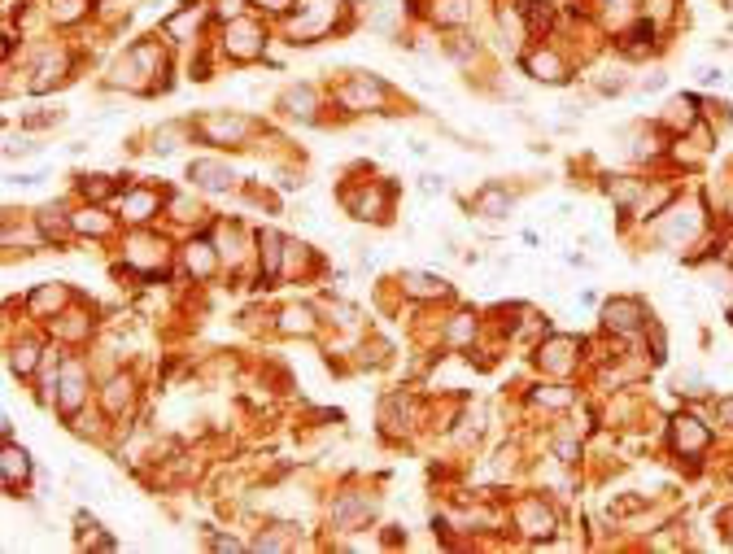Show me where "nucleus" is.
<instances>
[{"label": "nucleus", "instance_id": "9b49d317", "mask_svg": "<svg viewBox=\"0 0 733 554\" xmlns=\"http://www.w3.org/2000/svg\"><path fill=\"white\" fill-rule=\"evenodd\" d=\"M27 480H31L27 450H22V445H14V441H5V489L9 493H22V489H27Z\"/></svg>", "mask_w": 733, "mask_h": 554}, {"label": "nucleus", "instance_id": "c9c22d12", "mask_svg": "<svg viewBox=\"0 0 733 554\" xmlns=\"http://www.w3.org/2000/svg\"><path fill=\"white\" fill-rule=\"evenodd\" d=\"M694 75H699V83H720V70L716 66H699Z\"/></svg>", "mask_w": 733, "mask_h": 554}, {"label": "nucleus", "instance_id": "a211bd4d", "mask_svg": "<svg viewBox=\"0 0 733 554\" xmlns=\"http://www.w3.org/2000/svg\"><path fill=\"white\" fill-rule=\"evenodd\" d=\"M105 411H110L114 419H123L131 411V402H136V389H131V376H114L110 384H105Z\"/></svg>", "mask_w": 733, "mask_h": 554}, {"label": "nucleus", "instance_id": "412c9836", "mask_svg": "<svg viewBox=\"0 0 733 554\" xmlns=\"http://www.w3.org/2000/svg\"><path fill=\"white\" fill-rule=\"evenodd\" d=\"M118 206H123V214H127L131 223H144V219H153V214H158L162 197H158V192H127Z\"/></svg>", "mask_w": 733, "mask_h": 554}, {"label": "nucleus", "instance_id": "7c9ffc66", "mask_svg": "<svg viewBox=\"0 0 733 554\" xmlns=\"http://www.w3.org/2000/svg\"><path fill=\"white\" fill-rule=\"evenodd\" d=\"M707 280H712V293L720 288V301L733 306V271L729 267H712V271H707Z\"/></svg>", "mask_w": 733, "mask_h": 554}, {"label": "nucleus", "instance_id": "2f4dec72", "mask_svg": "<svg viewBox=\"0 0 733 554\" xmlns=\"http://www.w3.org/2000/svg\"><path fill=\"white\" fill-rule=\"evenodd\" d=\"M105 179H110V175H83V184H79L83 197H92V201H105V197H110L114 184H105Z\"/></svg>", "mask_w": 733, "mask_h": 554}, {"label": "nucleus", "instance_id": "6e6552de", "mask_svg": "<svg viewBox=\"0 0 733 554\" xmlns=\"http://www.w3.org/2000/svg\"><path fill=\"white\" fill-rule=\"evenodd\" d=\"M262 44H267V35H262L258 22H232V27H227V53H232L236 62H249V57H258Z\"/></svg>", "mask_w": 733, "mask_h": 554}, {"label": "nucleus", "instance_id": "423d86ee", "mask_svg": "<svg viewBox=\"0 0 733 554\" xmlns=\"http://www.w3.org/2000/svg\"><path fill=\"white\" fill-rule=\"evenodd\" d=\"M57 406H62V415H75L83 402H88V371L83 363H66L62 367V380H57Z\"/></svg>", "mask_w": 733, "mask_h": 554}, {"label": "nucleus", "instance_id": "f8f14e48", "mask_svg": "<svg viewBox=\"0 0 733 554\" xmlns=\"http://www.w3.org/2000/svg\"><path fill=\"white\" fill-rule=\"evenodd\" d=\"M520 528H524V533H533V537L537 533L550 537V533H555V511H550L542 498H528L520 507Z\"/></svg>", "mask_w": 733, "mask_h": 554}, {"label": "nucleus", "instance_id": "393cba45", "mask_svg": "<svg viewBox=\"0 0 733 554\" xmlns=\"http://www.w3.org/2000/svg\"><path fill=\"white\" fill-rule=\"evenodd\" d=\"M280 332L310 336V332H315V310H310V306H288L280 315Z\"/></svg>", "mask_w": 733, "mask_h": 554}, {"label": "nucleus", "instance_id": "c756f323", "mask_svg": "<svg viewBox=\"0 0 733 554\" xmlns=\"http://www.w3.org/2000/svg\"><path fill=\"white\" fill-rule=\"evenodd\" d=\"M35 363H40V354H35V345H14V354H9V367L18 371V376H31Z\"/></svg>", "mask_w": 733, "mask_h": 554}, {"label": "nucleus", "instance_id": "5701e85b", "mask_svg": "<svg viewBox=\"0 0 733 554\" xmlns=\"http://www.w3.org/2000/svg\"><path fill=\"white\" fill-rule=\"evenodd\" d=\"M62 306H66V288L62 284H40L31 293V310H35V315H57Z\"/></svg>", "mask_w": 733, "mask_h": 554}, {"label": "nucleus", "instance_id": "bb28decb", "mask_svg": "<svg viewBox=\"0 0 733 554\" xmlns=\"http://www.w3.org/2000/svg\"><path fill=\"white\" fill-rule=\"evenodd\" d=\"M184 262H188V271H192V275H201V280H206V275L214 271V254H210L206 240H192L188 254H184Z\"/></svg>", "mask_w": 733, "mask_h": 554}, {"label": "nucleus", "instance_id": "58836bf2", "mask_svg": "<svg viewBox=\"0 0 733 554\" xmlns=\"http://www.w3.org/2000/svg\"><path fill=\"white\" fill-rule=\"evenodd\" d=\"M214 550H240V541H232V537H214Z\"/></svg>", "mask_w": 733, "mask_h": 554}, {"label": "nucleus", "instance_id": "ea45409f", "mask_svg": "<svg viewBox=\"0 0 733 554\" xmlns=\"http://www.w3.org/2000/svg\"><path fill=\"white\" fill-rule=\"evenodd\" d=\"M262 5H267V9H275V14H280V9H288V5H293V0H262Z\"/></svg>", "mask_w": 733, "mask_h": 554}, {"label": "nucleus", "instance_id": "473e14b6", "mask_svg": "<svg viewBox=\"0 0 733 554\" xmlns=\"http://www.w3.org/2000/svg\"><path fill=\"white\" fill-rule=\"evenodd\" d=\"M533 397L542 406H572V389H537Z\"/></svg>", "mask_w": 733, "mask_h": 554}, {"label": "nucleus", "instance_id": "aec40b11", "mask_svg": "<svg viewBox=\"0 0 733 554\" xmlns=\"http://www.w3.org/2000/svg\"><path fill=\"white\" fill-rule=\"evenodd\" d=\"M371 515V502H363V498H354V493H345V498H336V507H332V520H336V528H358Z\"/></svg>", "mask_w": 733, "mask_h": 554}, {"label": "nucleus", "instance_id": "f03ea898", "mask_svg": "<svg viewBox=\"0 0 733 554\" xmlns=\"http://www.w3.org/2000/svg\"><path fill=\"white\" fill-rule=\"evenodd\" d=\"M603 323L611 332H620V336H633L638 328H646L651 323V315H646V306L638 297H611L607 306H603Z\"/></svg>", "mask_w": 733, "mask_h": 554}, {"label": "nucleus", "instance_id": "4be33fe9", "mask_svg": "<svg viewBox=\"0 0 733 554\" xmlns=\"http://www.w3.org/2000/svg\"><path fill=\"white\" fill-rule=\"evenodd\" d=\"M432 18L446 27H463L472 22V0H432Z\"/></svg>", "mask_w": 733, "mask_h": 554}, {"label": "nucleus", "instance_id": "20e7f679", "mask_svg": "<svg viewBox=\"0 0 733 554\" xmlns=\"http://www.w3.org/2000/svg\"><path fill=\"white\" fill-rule=\"evenodd\" d=\"M341 9V0H315V5H306L302 14L293 18V40H319V35L332 31V14Z\"/></svg>", "mask_w": 733, "mask_h": 554}, {"label": "nucleus", "instance_id": "1a4fd4ad", "mask_svg": "<svg viewBox=\"0 0 733 554\" xmlns=\"http://www.w3.org/2000/svg\"><path fill=\"white\" fill-rule=\"evenodd\" d=\"M188 179L197 188H206V192H223V188H232V166L214 162V158H197L188 166Z\"/></svg>", "mask_w": 733, "mask_h": 554}, {"label": "nucleus", "instance_id": "f704fd0d", "mask_svg": "<svg viewBox=\"0 0 733 554\" xmlns=\"http://www.w3.org/2000/svg\"><path fill=\"white\" fill-rule=\"evenodd\" d=\"M716 415L725 419V424H733V397H720V402H716Z\"/></svg>", "mask_w": 733, "mask_h": 554}, {"label": "nucleus", "instance_id": "e433bc0d", "mask_svg": "<svg viewBox=\"0 0 733 554\" xmlns=\"http://www.w3.org/2000/svg\"><path fill=\"white\" fill-rule=\"evenodd\" d=\"M419 188H424L428 197H432V192H441V175H424V184H419Z\"/></svg>", "mask_w": 733, "mask_h": 554}, {"label": "nucleus", "instance_id": "cd10ccee", "mask_svg": "<svg viewBox=\"0 0 733 554\" xmlns=\"http://www.w3.org/2000/svg\"><path fill=\"white\" fill-rule=\"evenodd\" d=\"M48 14H53V22H79L83 14H88V0H53V5H48Z\"/></svg>", "mask_w": 733, "mask_h": 554}, {"label": "nucleus", "instance_id": "ddd939ff", "mask_svg": "<svg viewBox=\"0 0 733 554\" xmlns=\"http://www.w3.org/2000/svg\"><path fill=\"white\" fill-rule=\"evenodd\" d=\"M472 210L480 214V219H507L511 214V192L498 188V184H485L480 188V197L472 201Z\"/></svg>", "mask_w": 733, "mask_h": 554}, {"label": "nucleus", "instance_id": "4c0bfd02", "mask_svg": "<svg viewBox=\"0 0 733 554\" xmlns=\"http://www.w3.org/2000/svg\"><path fill=\"white\" fill-rule=\"evenodd\" d=\"M720 524H725V541H729V546H733V507H729L725 515H720Z\"/></svg>", "mask_w": 733, "mask_h": 554}, {"label": "nucleus", "instance_id": "a878e982", "mask_svg": "<svg viewBox=\"0 0 733 554\" xmlns=\"http://www.w3.org/2000/svg\"><path fill=\"white\" fill-rule=\"evenodd\" d=\"M280 110H284V114H293V118H315V92H310V88L284 92Z\"/></svg>", "mask_w": 733, "mask_h": 554}, {"label": "nucleus", "instance_id": "9d476101", "mask_svg": "<svg viewBox=\"0 0 733 554\" xmlns=\"http://www.w3.org/2000/svg\"><path fill=\"white\" fill-rule=\"evenodd\" d=\"M707 441H712V432H707L694 415H677V419H672V445H677L681 454H699Z\"/></svg>", "mask_w": 733, "mask_h": 554}, {"label": "nucleus", "instance_id": "f3484780", "mask_svg": "<svg viewBox=\"0 0 733 554\" xmlns=\"http://www.w3.org/2000/svg\"><path fill=\"white\" fill-rule=\"evenodd\" d=\"M572 349H576L572 336H550V341H546L542 349H537V354H546V358H542V367H546V371H555V376H563V371H572V363H576V358H568Z\"/></svg>", "mask_w": 733, "mask_h": 554}, {"label": "nucleus", "instance_id": "2eb2a0df", "mask_svg": "<svg viewBox=\"0 0 733 554\" xmlns=\"http://www.w3.org/2000/svg\"><path fill=\"white\" fill-rule=\"evenodd\" d=\"M284 245H288V240H284L280 232H262V236H258L262 275H267V280H280V275H284Z\"/></svg>", "mask_w": 733, "mask_h": 554}, {"label": "nucleus", "instance_id": "4468645a", "mask_svg": "<svg viewBox=\"0 0 733 554\" xmlns=\"http://www.w3.org/2000/svg\"><path fill=\"white\" fill-rule=\"evenodd\" d=\"M66 66H70V57L57 48V53H44L40 57V66H35V79H31V88L35 92H48L53 83H62L66 79Z\"/></svg>", "mask_w": 733, "mask_h": 554}, {"label": "nucleus", "instance_id": "dca6fc26", "mask_svg": "<svg viewBox=\"0 0 733 554\" xmlns=\"http://www.w3.org/2000/svg\"><path fill=\"white\" fill-rule=\"evenodd\" d=\"M524 66H528V75L542 79V83H563V79H568V66H563L550 48H542V53H528Z\"/></svg>", "mask_w": 733, "mask_h": 554}, {"label": "nucleus", "instance_id": "72a5a7b5", "mask_svg": "<svg viewBox=\"0 0 733 554\" xmlns=\"http://www.w3.org/2000/svg\"><path fill=\"white\" fill-rule=\"evenodd\" d=\"M53 123H62V110H53V114H27V127H31V131L53 127Z\"/></svg>", "mask_w": 733, "mask_h": 554}, {"label": "nucleus", "instance_id": "b1692460", "mask_svg": "<svg viewBox=\"0 0 733 554\" xmlns=\"http://www.w3.org/2000/svg\"><path fill=\"white\" fill-rule=\"evenodd\" d=\"M70 223H75L79 236H105L114 227V219L110 214H101V210H79V214H70Z\"/></svg>", "mask_w": 733, "mask_h": 554}, {"label": "nucleus", "instance_id": "6ab92c4d", "mask_svg": "<svg viewBox=\"0 0 733 554\" xmlns=\"http://www.w3.org/2000/svg\"><path fill=\"white\" fill-rule=\"evenodd\" d=\"M402 288H406V297H419V301L446 297V293H450L441 275H424V271H406V275H402Z\"/></svg>", "mask_w": 733, "mask_h": 554}, {"label": "nucleus", "instance_id": "f257e3e1", "mask_svg": "<svg viewBox=\"0 0 733 554\" xmlns=\"http://www.w3.org/2000/svg\"><path fill=\"white\" fill-rule=\"evenodd\" d=\"M192 131H201V140L206 144H240L249 136V118L240 114H201Z\"/></svg>", "mask_w": 733, "mask_h": 554}, {"label": "nucleus", "instance_id": "c85d7f7f", "mask_svg": "<svg viewBox=\"0 0 733 554\" xmlns=\"http://www.w3.org/2000/svg\"><path fill=\"white\" fill-rule=\"evenodd\" d=\"M668 123H672V127H681V131H686V127L694 123V96H677V101L668 105Z\"/></svg>", "mask_w": 733, "mask_h": 554}, {"label": "nucleus", "instance_id": "39448f33", "mask_svg": "<svg viewBox=\"0 0 733 554\" xmlns=\"http://www.w3.org/2000/svg\"><path fill=\"white\" fill-rule=\"evenodd\" d=\"M659 240L664 245H686V240H694V232H699V214H694L690 206H668L664 214H659Z\"/></svg>", "mask_w": 733, "mask_h": 554}, {"label": "nucleus", "instance_id": "7ed1b4c3", "mask_svg": "<svg viewBox=\"0 0 733 554\" xmlns=\"http://www.w3.org/2000/svg\"><path fill=\"white\" fill-rule=\"evenodd\" d=\"M345 206H350V214H358V219L389 223V214H393V188L389 184H367L358 197H345Z\"/></svg>", "mask_w": 733, "mask_h": 554}, {"label": "nucleus", "instance_id": "a19ab883", "mask_svg": "<svg viewBox=\"0 0 733 554\" xmlns=\"http://www.w3.org/2000/svg\"><path fill=\"white\" fill-rule=\"evenodd\" d=\"M729 214H733V206H729Z\"/></svg>", "mask_w": 733, "mask_h": 554}, {"label": "nucleus", "instance_id": "0eeeda50", "mask_svg": "<svg viewBox=\"0 0 733 554\" xmlns=\"http://www.w3.org/2000/svg\"><path fill=\"white\" fill-rule=\"evenodd\" d=\"M127 267H136V271H158L162 262H166V245L158 236H149V232H136L127 240Z\"/></svg>", "mask_w": 733, "mask_h": 554}]
</instances>
